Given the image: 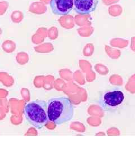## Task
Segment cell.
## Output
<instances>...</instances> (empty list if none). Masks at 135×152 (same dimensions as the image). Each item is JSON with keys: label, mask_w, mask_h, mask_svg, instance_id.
Segmentation results:
<instances>
[{"label": "cell", "mask_w": 135, "mask_h": 152, "mask_svg": "<svg viewBox=\"0 0 135 152\" xmlns=\"http://www.w3.org/2000/svg\"><path fill=\"white\" fill-rule=\"evenodd\" d=\"M47 115L49 121L60 125L69 122L74 116V106L67 97H53L47 101Z\"/></svg>", "instance_id": "cell-1"}, {"label": "cell", "mask_w": 135, "mask_h": 152, "mask_svg": "<svg viewBox=\"0 0 135 152\" xmlns=\"http://www.w3.org/2000/svg\"><path fill=\"white\" fill-rule=\"evenodd\" d=\"M24 114L28 122L38 130L42 128L50 121L47 115V103L43 100H35L26 104Z\"/></svg>", "instance_id": "cell-2"}, {"label": "cell", "mask_w": 135, "mask_h": 152, "mask_svg": "<svg viewBox=\"0 0 135 152\" xmlns=\"http://www.w3.org/2000/svg\"><path fill=\"white\" fill-rule=\"evenodd\" d=\"M125 99V95L122 91L113 90L103 92L99 103L101 108L105 111L113 112L123 105Z\"/></svg>", "instance_id": "cell-3"}, {"label": "cell", "mask_w": 135, "mask_h": 152, "mask_svg": "<svg viewBox=\"0 0 135 152\" xmlns=\"http://www.w3.org/2000/svg\"><path fill=\"white\" fill-rule=\"evenodd\" d=\"M50 6L53 14L66 15L72 10L74 0H51Z\"/></svg>", "instance_id": "cell-4"}, {"label": "cell", "mask_w": 135, "mask_h": 152, "mask_svg": "<svg viewBox=\"0 0 135 152\" xmlns=\"http://www.w3.org/2000/svg\"><path fill=\"white\" fill-rule=\"evenodd\" d=\"M99 0H74V9L80 15H88L97 7Z\"/></svg>", "instance_id": "cell-5"}]
</instances>
